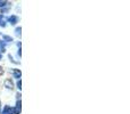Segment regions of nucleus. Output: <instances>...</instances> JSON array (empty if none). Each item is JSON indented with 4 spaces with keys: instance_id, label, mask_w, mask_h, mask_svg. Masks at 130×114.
<instances>
[{
    "instance_id": "nucleus-4",
    "label": "nucleus",
    "mask_w": 130,
    "mask_h": 114,
    "mask_svg": "<svg viewBox=\"0 0 130 114\" xmlns=\"http://www.w3.org/2000/svg\"><path fill=\"white\" fill-rule=\"evenodd\" d=\"M2 73H4V71H2V69L0 67V74H2Z\"/></svg>"
},
{
    "instance_id": "nucleus-3",
    "label": "nucleus",
    "mask_w": 130,
    "mask_h": 114,
    "mask_svg": "<svg viewBox=\"0 0 130 114\" xmlns=\"http://www.w3.org/2000/svg\"><path fill=\"white\" fill-rule=\"evenodd\" d=\"M21 85H22V83H21V81H18V82H17V86H18V88H20V89H21Z\"/></svg>"
},
{
    "instance_id": "nucleus-2",
    "label": "nucleus",
    "mask_w": 130,
    "mask_h": 114,
    "mask_svg": "<svg viewBox=\"0 0 130 114\" xmlns=\"http://www.w3.org/2000/svg\"><path fill=\"white\" fill-rule=\"evenodd\" d=\"M6 86H8L7 88H13V82H11L10 80H7L6 81Z\"/></svg>"
},
{
    "instance_id": "nucleus-1",
    "label": "nucleus",
    "mask_w": 130,
    "mask_h": 114,
    "mask_svg": "<svg viewBox=\"0 0 130 114\" xmlns=\"http://www.w3.org/2000/svg\"><path fill=\"white\" fill-rule=\"evenodd\" d=\"M14 75H15V78H20L21 76V72L18 71V70H15V71H14Z\"/></svg>"
}]
</instances>
